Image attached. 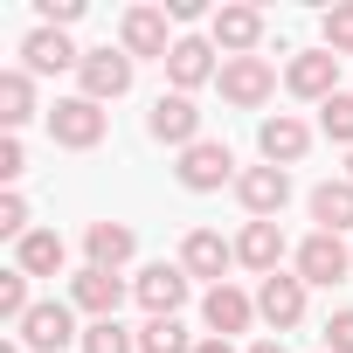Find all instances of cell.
<instances>
[{
    "instance_id": "obj_4",
    "label": "cell",
    "mask_w": 353,
    "mask_h": 353,
    "mask_svg": "<svg viewBox=\"0 0 353 353\" xmlns=\"http://www.w3.org/2000/svg\"><path fill=\"white\" fill-rule=\"evenodd\" d=\"M104 132H111L104 104H90V97H56V111H49V139H56V145L90 152V145H104Z\"/></svg>"
},
{
    "instance_id": "obj_36",
    "label": "cell",
    "mask_w": 353,
    "mask_h": 353,
    "mask_svg": "<svg viewBox=\"0 0 353 353\" xmlns=\"http://www.w3.org/2000/svg\"><path fill=\"white\" fill-rule=\"evenodd\" d=\"M250 353H284V339H256V346H250Z\"/></svg>"
},
{
    "instance_id": "obj_31",
    "label": "cell",
    "mask_w": 353,
    "mask_h": 353,
    "mask_svg": "<svg viewBox=\"0 0 353 353\" xmlns=\"http://www.w3.org/2000/svg\"><path fill=\"white\" fill-rule=\"evenodd\" d=\"M325 353H353V305H339L325 319Z\"/></svg>"
},
{
    "instance_id": "obj_20",
    "label": "cell",
    "mask_w": 353,
    "mask_h": 353,
    "mask_svg": "<svg viewBox=\"0 0 353 353\" xmlns=\"http://www.w3.org/2000/svg\"><path fill=\"white\" fill-rule=\"evenodd\" d=\"M83 256H90V270H125L139 256V236L125 222H90L83 229Z\"/></svg>"
},
{
    "instance_id": "obj_37",
    "label": "cell",
    "mask_w": 353,
    "mask_h": 353,
    "mask_svg": "<svg viewBox=\"0 0 353 353\" xmlns=\"http://www.w3.org/2000/svg\"><path fill=\"white\" fill-rule=\"evenodd\" d=\"M0 353H28V346H21V339H0Z\"/></svg>"
},
{
    "instance_id": "obj_38",
    "label": "cell",
    "mask_w": 353,
    "mask_h": 353,
    "mask_svg": "<svg viewBox=\"0 0 353 353\" xmlns=\"http://www.w3.org/2000/svg\"><path fill=\"white\" fill-rule=\"evenodd\" d=\"M346 181H353V152H346Z\"/></svg>"
},
{
    "instance_id": "obj_35",
    "label": "cell",
    "mask_w": 353,
    "mask_h": 353,
    "mask_svg": "<svg viewBox=\"0 0 353 353\" xmlns=\"http://www.w3.org/2000/svg\"><path fill=\"white\" fill-rule=\"evenodd\" d=\"M194 353H236V339H215V332H208V339H201Z\"/></svg>"
},
{
    "instance_id": "obj_1",
    "label": "cell",
    "mask_w": 353,
    "mask_h": 353,
    "mask_svg": "<svg viewBox=\"0 0 353 353\" xmlns=\"http://www.w3.org/2000/svg\"><path fill=\"white\" fill-rule=\"evenodd\" d=\"M14 332H21V346H28V353L83 346V332H77V305H70V298H35V312H28Z\"/></svg>"
},
{
    "instance_id": "obj_13",
    "label": "cell",
    "mask_w": 353,
    "mask_h": 353,
    "mask_svg": "<svg viewBox=\"0 0 353 353\" xmlns=\"http://www.w3.org/2000/svg\"><path fill=\"white\" fill-rule=\"evenodd\" d=\"M236 201L250 222H277L284 201H291V173L284 166H243V181H236Z\"/></svg>"
},
{
    "instance_id": "obj_18",
    "label": "cell",
    "mask_w": 353,
    "mask_h": 353,
    "mask_svg": "<svg viewBox=\"0 0 353 353\" xmlns=\"http://www.w3.org/2000/svg\"><path fill=\"white\" fill-rule=\"evenodd\" d=\"M236 263V243H222V229H188V243H181V270L188 277H208V291L215 284H229L222 270Z\"/></svg>"
},
{
    "instance_id": "obj_28",
    "label": "cell",
    "mask_w": 353,
    "mask_h": 353,
    "mask_svg": "<svg viewBox=\"0 0 353 353\" xmlns=\"http://www.w3.org/2000/svg\"><path fill=\"white\" fill-rule=\"evenodd\" d=\"M28 284H35V277H21V270H0V319H8V325H21V319L35 312Z\"/></svg>"
},
{
    "instance_id": "obj_9",
    "label": "cell",
    "mask_w": 353,
    "mask_h": 353,
    "mask_svg": "<svg viewBox=\"0 0 353 353\" xmlns=\"http://www.w3.org/2000/svg\"><path fill=\"white\" fill-rule=\"evenodd\" d=\"M305 291H312V284H305L298 270H277V277L256 284V319L270 325V339H284V332L305 319Z\"/></svg>"
},
{
    "instance_id": "obj_34",
    "label": "cell",
    "mask_w": 353,
    "mask_h": 353,
    "mask_svg": "<svg viewBox=\"0 0 353 353\" xmlns=\"http://www.w3.org/2000/svg\"><path fill=\"white\" fill-rule=\"evenodd\" d=\"M166 21H201V0H166Z\"/></svg>"
},
{
    "instance_id": "obj_15",
    "label": "cell",
    "mask_w": 353,
    "mask_h": 353,
    "mask_svg": "<svg viewBox=\"0 0 353 353\" xmlns=\"http://www.w3.org/2000/svg\"><path fill=\"white\" fill-rule=\"evenodd\" d=\"M256 145H263V166H298L305 152H312V125L298 118V111H277V118H263L256 125Z\"/></svg>"
},
{
    "instance_id": "obj_27",
    "label": "cell",
    "mask_w": 353,
    "mask_h": 353,
    "mask_svg": "<svg viewBox=\"0 0 353 353\" xmlns=\"http://www.w3.org/2000/svg\"><path fill=\"white\" fill-rule=\"evenodd\" d=\"M319 132H325L332 145H346V152H353V90H339V97H325V104H319Z\"/></svg>"
},
{
    "instance_id": "obj_16",
    "label": "cell",
    "mask_w": 353,
    "mask_h": 353,
    "mask_svg": "<svg viewBox=\"0 0 353 353\" xmlns=\"http://www.w3.org/2000/svg\"><path fill=\"white\" fill-rule=\"evenodd\" d=\"M125 291H132V284H125L118 270H90V263H83V270L70 277V305H77L83 319H118Z\"/></svg>"
},
{
    "instance_id": "obj_22",
    "label": "cell",
    "mask_w": 353,
    "mask_h": 353,
    "mask_svg": "<svg viewBox=\"0 0 353 353\" xmlns=\"http://www.w3.org/2000/svg\"><path fill=\"white\" fill-rule=\"evenodd\" d=\"M63 263H70V243H63L56 229H28V236L14 243V270H21V277H63Z\"/></svg>"
},
{
    "instance_id": "obj_32",
    "label": "cell",
    "mask_w": 353,
    "mask_h": 353,
    "mask_svg": "<svg viewBox=\"0 0 353 353\" xmlns=\"http://www.w3.org/2000/svg\"><path fill=\"white\" fill-rule=\"evenodd\" d=\"M35 14H42V28H70V21H83V0H35Z\"/></svg>"
},
{
    "instance_id": "obj_10",
    "label": "cell",
    "mask_w": 353,
    "mask_h": 353,
    "mask_svg": "<svg viewBox=\"0 0 353 353\" xmlns=\"http://www.w3.org/2000/svg\"><path fill=\"white\" fill-rule=\"evenodd\" d=\"M145 132H152L159 145H173V152L201 145V111H194V97H181V90H159V97H152V111H145Z\"/></svg>"
},
{
    "instance_id": "obj_23",
    "label": "cell",
    "mask_w": 353,
    "mask_h": 353,
    "mask_svg": "<svg viewBox=\"0 0 353 353\" xmlns=\"http://www.w3.org/2000/svg\"><path fill=\"white\" fill-rule=\"evenodd\" d=\"M312 222L325 236H346L353 229V181H319L312 188Z\"/></svg>"
},
{
    "instance_id": "obj_30",
    "label": "cell",
    "mask_w": 353,
    "mask_h": 353,
    "mask_svg": "<svg viewBox=\"0 0 353 353\" xmlns=\"http://www.w3.org/2000/svg\"><path fill=\"white\" fill-rule=\"evenodd\" d=\"M0 236H8V243H21L28 236V201L8 188V194H0Z\"/></svg>"
},
{
    "instance_id": "obj_8",
    "label": "cell",
    "mask_w": 353,
    "mask_h": 353,
    "mask_svg": "<svg viewBox=\"0 0 353 353\" xmlns=\"http://www.w3.org/2000/svg\"><path fill=\"white\" fill-rule=\"evenodd\" d=\"M215 83H222V97H229L236 111H256V104H270V90H277V63H270V56H229Z\"/></svg>"
},
{
    "instance_id": "obj_12",
    "label": "cell",
    "mask_w": 353,
    "mask_h": 353,
    "mask_svg": "<svg viewBox=\"0 0 353 353\" xmlns=\"http://www.w3.org/2000/svg\"><path fill=\"white\" fill-rule=\"evenodd\" d=\"M215 77H222V56H215L208 35H181V42H173V56H166V83L181 90V97H194V90L215 83Z\"/></svg>"
},
{
    "instance_id": "obj_17",
    "label": "cell",
    "mask_w": 353,
    "mask_h": 353,
    "mask_svg": "<svg viewBox=\"0 0 353 353\" xmlns=\"http://www.w3.org/2000/svg\"><path fill=\"white\" fill-rule=\"evenodd\" d=\"M83 63V49L63 35V28H28V42H21V70L28 77H63V70H77Z\"/></svg>"
},
{
    "instance_id": "obj_24",
    "label": "cell",
    "mask_w": 353,
    "mask_h": 353,
    "mask_svg": "<svg viewBox=\"0 0 353 353\" xmlns=\"http://www.w3.org/2000/svg\"><path fill=\"white\" fill-rule=\"evenodd\" d=\"M28 118H35V77L28 70H0V125L21 132Z\"/></svg>"
},
{
    "instance_id": "obj_3",
    "label": "cell",
    "mask_w": 353,
    "mask_h": 353,
    "mask_svg": "<svg viewBox=\"0 0 353 353\" xmlns=\"http://www.w3.org/2000/svg\"><path fill=\"white\" fill-rule=\"evenodd\" d=\"M132 70H139V63H132L125 49H111V42H104V49H83V63H77V83H83V90H77V97L111 104V97L132 90Z\"/></svg>"
},
{
    "instance_id": "obj_11",
    "label": "cell",
    "mask_w": 353,
    "mask_h": 353,
    "mask_svg": "<svg viewBox=\"0 0 353 353\" xmlns=\"http://www.w3.org/2000/svg\"><path fill=\"white\" fill-rule=\"evenodd\" d=\"M208 42L222 49V63H229V56H256V49H263V8H243V0L215 8V14H208Z\"/></svg>"
},
{
    "instance_id": "obj_21",
    "label": "cell",
    "mask_w": 353,
    "mask_h": 353,
    "mask_svg": "<svg viewBox=\"0 0 353 353\" xmlns=\"http://www.w3.org/2000/svg\"><path fill=\"white\" fill-rule=\"evenodd\" d=\"M236 263L256 270V277H277V263H284V229H277V222H243V236H236Z\"/></svg>"
},
{
    "instance_id": "obj_7",
    "label": "cell",
    "mask_w": 353,
    "mask_h": 353,
    "mask_svg": "<svg viewBox=\"0 0 353 353\" xmlns=\"http://www.w3.org/2000/svg\"><path fill=\"white\" fill-rule=\"evenodd\" d=\"M284 90L291 97H305V104H325V97H339V56L319 42V49H298L291 63H284Z\"/></svg>"
},
{
    "instance_id": "obj_19",
    "label": "cell",
    "mask_w": 353,
    "mask_h": 353,
    "mask_svg": "<svg viewBox=\"0 0 353 353\" xmlns=\"http://www.w3.org/2000/svg\"><path fill=\"white\" fill-rule=\"evenodd\" d=\"M201 325H208L215 339H236V332H250V325H256V298H250V291H236V284H215V291L201 298Z\"/></svg>"
},
{
    "instance_id": "obj_33",
    "label": "cell",
    "mask_w": 353,
    "mask_h": 353,
    "mask_svg": "<svg viewBox=\"0 0 353 353\" xmlns=\"http://www.w3.org/2000/svg\"><path fill=\"white\" fill-rule=\"evenodd\" d=\"M21 173H28V152H21V139L8 132V139H0V181H8V188H14V181H21Z\"/></svg>"
},
{
    "instance_id": "obj_2",
    "label": "cell",
    "mask_w": 353,
    "mask_h": 353,
    "mask_svg": "<svg viewBox=\"0 0 353 353\" xmlns=\"http://www.w3.org/2000/svg\"><path fill=\"white\" fill-rule=\"evenodd\" d=\"M173 173H181V188H188V194H215V188H236V181H243V173H236V152H229L222 139L188 145Z\"/></svg>"
},
{
    "instance_id": "obj_14",
    "label": "cell",
    "mask_w": 353,
    "mask_h": 353,
    "mask_svg": "<svg viewBox=\"0 0 353 353\" xmlns=\"http://www.w3.org/2000/svg\"><path fill=\"white\" fill-rule=\"evenodd\" d=\"M298 277H305V284H325V291H332V284H346V277H353V250H346L339 236L312 229V236L298 243Z\"/></svg>"
},
{
    "instance_id": "obj_25",
    "label": "cell",
    "mask_w": 353,
    "mask_h": 353,
    "mask_svg": "<svg viewBox=\"0 0 353 353\" xmlns=\"http://www.w3.org/2000/svg\"><path fill=\"white\" fill-rule=\"evenodd\" d=\"M201 339L181 325V319H145L139 325V353H194Z\"/></svg>"
},
{
    "instance_id": "obj_5",
    "label": "cell",
    "mask_w": 353,
    "mask_h": 353,
    "mask_svg": "<svg viewBox=\"0 0 353 353\" xmlns=\"http://www.w3.org/2000/svg\"><path fill=\"white\" fill-rule=\"evenodd\" d=\"M188 291H194V277H188L181 263H145V270L132 277V298L145 305V319H181Z\"/></svg>"
},
{
    "instance_id": "obj_29",
    "label": "cell",
    "mask_w": 353,
    "mask_h": 353,
    "mask_svg": "<svg viewBox=\"0 0 353 353\" xmlns=\"http://www.w3.org/2000/svg\"><path fill=\"white\" fill-rule=\"evenodd\" d=\"M319 35H325L332 56H353V0H339V8L319 14Z\"/></svg>"
},
{
    "instance_id": "obj_6",
    "label": "cell",
    "mask_w": 353,
    "mask_h": 353,
    "mask_svg": "<svg viewBox=\"0 0 353 353\" xmlns=\"http://www.w3.org/2000/svg\"><path fill=\"white\" fill-rule=\"evenodd\" d=\"M173 42H181V35H166V8H125V21H118V49H125L132 63H166Z\"/></svg>"
},
{
    "instance_id": "obj_26",
    "label": "cell",
    "mask_w": 353,
    "mask_h": 353,
    "mask_svg": "<svg viewBox=\"0 0 353 353\" xmlns=\"http://www.w3.org/2000/svg\"><path fill=\"white\" fill-rule=\"evenodd\" d=\"M77 353H139V332H125L118 319H90L83 325V346Z\"/></svg>"
}]
</instances>
